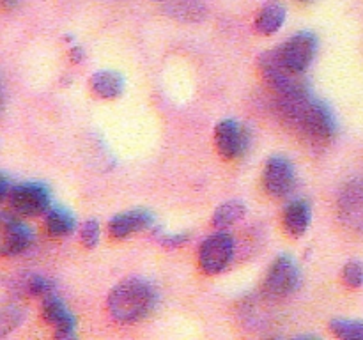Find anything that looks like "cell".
<instances>
[{
    "instance_id": "6da1fadb",
    "label": "cell",
    "mask_w": 363,
    "mask_h": 340,
    "mask_svg": "<svg viewBox=\"0 0 363 340\" xmlns=\"http://www.w3.org/2000/svg\"><path fill=\"white\" fill-rule=\"evenodd\" d=\"M279 103L286 119L300 128L308 138L328 142L335 137L337 123L332 110L323 101L312 98L311 92L294 98H279Z\"/></svg>"
},
{
    "instance_id": "7a4b0ae2",
    "label": "cell",
    "mask_w": 363,
    "mask_h": 340,
    "mask_svg": "<svg viewBox=\"0 0 363 340\" xmlns=\"http://www.w3.org/2000/svg\"><path fill=\"white\" fill-rule=\"evenodd\" d=\"M155 289L140 278H130L121 282L108 294V312L121 322H135L144 319L155 307Z\"/></svg>"
},
{
    "instance_id": "3957f363",
    "label": "cell",
    "mask_w": 363,
    "mask_h": 340,
    "mask_svg": "<svg viewBox=\"0 0 363 340\" xmlns=\"http://www.w3.org/2000/svg\"><path fill=\"white\" fill-rule=\"evenodd\" d=\"M261 69L279 98H294V96L308 92L303 73H296L291 67H287L284 60L280 59L279 50L266 52L261 57Z\"/></svg>"
},
{
    "instance_id": "277c9868",
    "label": "cell",
    "mask_w": 363,
    "mask_h": 340,
    "mask_svg": "<svg viewBox=\"0 0 363 340\" xmlns=\"http://www.w3.org/2000/svg\"><path fill=\"white\" fill-rule=\"evenodd\" d=\"M7 200L18 215L38 216L50 209V191L43 183L14 184Z\"/></svg>"
},
{
    "instance_id": "5b68a950",
    "label": "cell",
    "mask_w": 363,
    "mask_h": 340,
    "mask_svg": "<svg viewBox=\"0 0 363 340\" xmlns=\"http://www.w3.org/2000/svg\"><path fill=\"white\" fill-rule=\"evenodd\" d=\"M318 35L308 30H303L291 35L277 50H279L280 59L284 60L287 67H291L296 73H305L307 67L312 64V60H314L315 53H318Z\"/></svg>"
},
{
    "instance_id": "8992f818",
    "label": "cell",
    "mask_w": 363,
    "mask_h": 340,
    "mask_svg": "<svg viewBox=\"0 0 363 340\" xmlns=\"http://www.w3.org/2000/svg\"><path fill=\"white\" fill-rule=\"evenodd\" d=\"M234 254L233 236L227 232H216L206 237L199 250V264L208 275H218L229 266Z\"/></svg>"
},
{
    "instance_id": "52a82bcc",
    "label": "cell",
    "mask_w": 363,
    "mask_h": 340,
    "mask_svg": "<svg viewBox=\"0 0 363 340\" xmlns=\"http://www.w3.org/2000/svg\"><path fill=\"white\" fill-rule=\"evenodd\" d=\"M300 269L289 255H280L266 275V289L275 296H287L300 287Z\"/></svg>"
},
{
    "instance_id": "ba28073f",
    "label": "cell",
    "mask_w": 363,
    "mask_h": 340,
    "mask_svg": "<svg viewBox=\"0 0 363 340\" xmlns=\"http://www.w3.org/2000/svg\"><path fill=\"white\" fill-rule=\"evenodd\" d=\"M262 183L266 191L273 197H287L294 188L293 163L284 156H273L266 162Z\"/></svg>"
},
{
    "instance_id": "9c48e42d",
    "label": "cell",
    "mask_w": 363,
    "mask_h": 340,
    "mask_svg": "<svg viewBox=\"0 0 363 340\" xmlns=\"http://www.w3.org/2000/svg\"><path fill=\"white\" fill-rule=\"evenodd\" d=\"M215 140L220 154L227 159H233L247 151L250 135L236 120L223 119L216 124Z\"/></svg>"
},
{
    "instance_id": "30bf717a",
    "label": "cell",
    "mask_w": 363,
    "mask_h": 340,
    "mask_svg": "<svg viewBox=\"0 0 363 340\" xmlns=\"http://www.w3.org/2000/svg\"><path fill=\"white\" fill-rule=\"evenodd\" d=\"M43 317L48 324L53 326L55 329L57 339H73L74 336V317L66 305L57 298V294H50V296L43 298Z\"/></svg>"
},
{
    "instance_id": "8fae6325",
    "label": "cell",
    "mask_w": 363,
    "mask_h": 340,
    "mask_svg": "<svg viewBox=\"0 0 363 340\" xmlns=\"http://www.w3.org/2000/svg\"><path fill=\"white\" fill-rule=\"evenodd\" d=\"M32 243V232L16 216L4 212L2 216V254L18 255L27 250Z\"/></svg>"
},
{
    "instance_id": "7c38bea8",
    "label": "cell",
    "mask_w": 363,
    "mask_h": 340,
    "mask_svg": "<svg viewBox=\"0 0 363 340\" xmlns=\"http://www.w3.org/2000/svg\"><path fill=\"white\" fill-rule=\"evenodd\" d=\"M152 225V215L144 209H133V211L121 212L113 216L108 223V230L113 237L123 239V237L131 236L135 232L149 229Z\"/></svg>"
},
{
    "instance_id": "4fadbf2b",
    "label": "cell",
    "mask_w": 363,
    "mask_h": 340,
    "mask_svg": "<svg viewBox=\"0 0 363 340\" xmlns=\"http://www.w3.org/2000/svg\"><path fill=\"white\" fill-rule=\"evenodd\" d=\"M340 208L350 225L363 230V179L347 184L340 198Z\"/></svg>"
},
{
    "instance_id": "5bb4252c",
    "label": "cell",
    "mask_w": 363,
    "mask_h": 340,
    "mask_svg": "<svg viewBox=\"0 0 363 340\" xmlns=\"http://www.w3.org/2000/svg\"><path fill=\"white\" fill-rule=\"evenodd\" d=\"M311 208L305 200H293L284 211V227L293 237H301L308 229Z\"/></svg>"
},
{
    "instance_id": "9a60e30c",
    "label": "cell",
    "mask_w": 363,
    "mask_h": 340,
    "mask_svg": "<svg viewBox=\"0 0 363 340\" xmlns=\"http://www.w3.org/2000/svg\"><path fill=\"white\" fill-rule=\"evenodd\" d=\"M91 87L96 96L103 99H116L123 94L124 91V78L117 71H98L92 74Z\"/></svg>"
},
{
    "instance_id": "2e32d148",
    "label": "cell",
    "mask_w": 363,
    "mask_h": 340,
    "mask_svg": "<svg viewBox=\"0 0 363 340\" xmlns=\"http://www.w3.org/2000/svg\"><path fill=\"white\" fill-rule=\"evenodd\" d=\"M286 20V9L279 2H268L257 14L255 20V30L262 35H273L279 32Z\"/></svg>"
},
{
    "instance_id": "e0dca14e",
    "label": "cell",
    "mask_w": 363,
    "mask_h": 340,
    "mask_svg": "<svg viewBox=\"0 0 363 340\" xmlns=\"http://www.w3.org/2000/svg\"><path fill=\"white\" fill-rule=\"evenodd\" d=\"M74 227H77V220L67 209L50 208L46 211V229H48L50 236H69L71 232H74Z\"/></svg>"
},
{
    "instance_id": "ac0fdd59",
    "label": "cell",
    "mask_w": 363,
    "mask_h": 340,
    "mask_svg": "<svg viewBox=\"0 0 363 340\" xmlns=\"http://www.w3.org/2000/svg\"><path fill=\"white\" fill-rule=\"evenodd\" d=\"M245 212H247V208H245L243 202L229 200L220 205V208H216V211L213 212L211 223L216 229H225V227H230L236 222H240L245 216Z\"/></svg>"
},
{
    "instance_id": "d6986e66",
    "label": "cell",
    "mask_w": 363,
    "mask_h": 340,
    "mask_svg": "<svg viewBox=\"0 0 363 340\" xmlns=\"http://www.w3.org/2000/svg\"><path fill=\"white\" fill-rule=\"evenodd\" d=\"M330 329L335 336L344 340H363V321L353 319H333Z\"/></svg>"
},
{
    "instance_id": "ffe728a7",
    "label": "cell",
    "mask_w": 363,
    "mask_h": 340,
    "mask_svg": "<svg viewBox=\"0 0 363 340\" xmlns=\"http://www.w3.org/2000/svg\"><path fill=\"white\" fill-rule=\"evenodd\" d=\"M344 282L351 287V289H358L363 285V266L358 261H350L342 269Z\"/></svg>"
},
{
    "instance_id": "44dd1931",
    "label": "cell",
    "mask_w": 363,
    "mask_h": 340,
    "mask_svg": "<svg viewBox=\"0 0 363 340\" xmlns=\"http://www.w3.org/2000/svg\"><path fill=\"white\" fill-rule=\"evenodd\" d=\"M82 243L85 248H94L99 243V223L96 220H89L82 227Z\"/></svg>"
},
{
    "instance_id": "7402d4cb",
    "label": "cell",
    "mask_w": 363,
    "mask_h": 340,
    "mask_svg": "<svg viewBox=\"0 0 363 340\" xmlns=\"http://www.w3.org/2000/svg\"><path fill=\"white\" fill-rule=\"evenodd\" d=\"M28 290H30L34 296H39V298H46L50 296V294L55 293L52 283H50L48 280L41 278V276H34V278L28 282Z\"/></svg>"
},
{
    "instance_id": "603a6c76",
    "label": "cell",
    "mask_w": 363,
    "mask_h": 340,
    "mask_svg": "<svg viewBox=\"0 0 363 340\" xmlns=\"http://www.w3.org/2000/svg\"><path fill=\"white\" fill-rule=\"evenodd\" d=\"M186 241H188V234H177V236H162L160 237V243L167 248L183 246Z\"/></svg>"
},
{
    "instance_id": "cb8c5ba5",
    "label": "cell",
    "mask_w": 363,
    "mask_h": 340,
    "mask_svg": "<svg viewBox=\"0 0 363 340\" xmlns=\"http://www.w3.org/2000/svg\"><path fill=\"white\" fill-rule=\"evenodd\" d=\"M13 186H14V184H11L9 177H7L6 174H4V176H2V183H0V191H2V198H6V200H7V197H9L11 190H13Z\"/></svg>"
},
{
    "instance_id": "d4e9b609",
    "label": "cell",
    "mask_w": 363,
    "mask_h": 340,
    "mask_svg": "<svg viewBox=\"0 0 363 340\" xmlns=\"http://www.w3.org/2000/svg\"><path fill=\"white\" fill-rule=\"evenodd\" d=\"M71 57H73L74 62H80L82 57H84V52H82V48H73L71 50Z\"/></svg>"
},
{
    "instance_id": "484cf974",
    "label": "cell",
    "mask_w": 363,
    "mask_h": 340,
    "mask_svg": "<svg viewBox=\"0 0 363 340\" xmlns=\"http://www.w3.org/2000/svg\"><path fill=\"white\" fill-rule=\"evenodd\" d=\"M4 4H6L7 7H14L18 4V0H4Z\"/></svg>"
}]
</instances>
